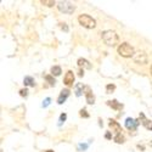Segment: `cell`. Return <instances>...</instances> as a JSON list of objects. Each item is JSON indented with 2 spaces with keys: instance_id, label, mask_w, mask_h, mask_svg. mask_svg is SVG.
<instances>
[{
  "instance_id": "obj_1",
  "label": "cell",
  "mask_w": 152,
  "mask_h": 152,
  "mask_svg": "<svg viewBox=\"0 0 152 152\" xmlns=\"http://www.w3.org/2000/svg\"><path fill=\"white\" fill-rule=\"evenodd\" d=\"M101 37H102V40L105 42L106 45L108 46H116L119 42V37L118 34L115 32V31H104L102 33H101Z\"/></svg>"
},
{
  "instance_id": "obj_2",
  "label": "cell",
  "mask_w": 152,
  "mask_h": 152,
  "mask_svg": "<svg viewBox=\"0 0 152 152\" xmlns=\"http://www.w3.org/2000/svg\"><path fill=\"white\" fill-rule=\"evenodd\" d=\"M118 54L122 56V57H134L135 55V51H134V48L129 44V43H122L118 49H117Z\"/></svg>"
},
{
  "instance_id": "obj_3",
  "label": "cell",
  "mask_w": 152,
  "mask_h": 152,
  "mask_svg": "<svg viewBox=\"0 0 152 152\" xmlns=\"http://www.w3.org/2000/svg\"><path fill=\"white\" fill-rule=\"evenodd\" d=\"M78 22L82 27L88 28V29H93L96 27V21L89 15H80L78 17Z\"/></svg>"
},
{
  "instance_id": "obj_4",
  "label": "cell",
  "mask_w": 152,
  "mask_h": 152,
  "mask_svg": "<svg viewBox=\"0 0 152 152\" xmlns=\"http://www.w3.org/2000/svg\"><path fill=\"white\" fill-rule=\"evenodd\" d=\"M57 9L61 12H63V14L72 15L74 12V10H75V6L72 3H69V1H60L58 5H57Z\"/></svg>"
},
{
  "instance_id": "obj_5",
  "label": "cell",
  "mask_w": 152,
  "mask_h": 152,
  "mask_svg": "<svg viewBox=\"0 0 152 152\" xmlns=\"http://www.w3.org/2000/svg\"><path fill=\"white\" fill-rule=\"evenodd\" d=\"M133 60H134L135 63H137V65H146L147 61H148L147 55H146L144 51H139V53H136V54L134 55Z\"/></svg>"
},
{
  "instance_id": "obj_6",
  "label": "cell",
  "mask_w": 152,
  "mask_h": 152,
  "mask_svg": "<svg viewBox=\"0 0 152 152\" xmlns=\"http://www.w3.org/2000/svg\"><path fill=\"white\" fill-rule=\"evenodd\" d=\"M139 123L140 122H139L137 119H134L132 117H128L125 119V126H126V129H129V130H136Z\"/></svg>"
},
{
  "instance_id": "obj_7",
  "label": "cell",
  "mask_w": 152,
  "mask_h": 152,
  "mask_svg": "<svg viewBox=\"0 0 152 152\" xmlns=\"http://www.w3.org/2000/svg\"><path fill=\"white\" fill-rule=\"evenodd\" d=\"M84 95H85V99H86V102L89 105H94L95 104V96L91 91V89L89 86H85L84 89Z\"/></svg>"
},
{
  "instance_id": "obj_8",
  "label": "cell",
  "mask_w": 152,
  "mask_h": 152,
  "mask_svg": "<svg viewBox=\"0 0 152 152\" xmlns=\"http://www.w3.org/2000/svg\"><path fill=\"white\" fill-rule=\"evenodd\" d=\"M108 125H110L111 130H112L113 133H115L116 135H118V134H122V126L119 125V123H118V122L113 121V119H110V123H108Z\"/></svg>"
},
{
  "instance_id": "obj_9",
  "label": "cell",
  "mask_w": 152,
  "mask_h": 152,
  "mask_svg": "<svg viewBox=\"0 0 152 152\" xmlns=\"http://www.w3.org/2000/svg\"><path fill=\"white\" fill-rule=\"evenodd\" d=\"M63 83H65V85H67L68 88L73 85V83H74V73L72 71H67V73L65 74V78H63Z\"/></svg>"
},
{
  "instance_id": "obj_10",
  "label": "cell",
  "mask_w": 152,
  "mask_h": 152,
  "mask_svg": "<svg viewBox=\"0 0 152 152\" xmlns=\"http://www.w3.org/2000/svg\"><path fill=\"white\" fill-rule=\"evenodd\" d=\"M69 94H71L69 89H63V90H61V93H60V95H58V97H57V104H58V105H62V104L68 99Z\"/></svg>"
},
{
  "instance_id": "obj_11",
  "label": "cell",
  "mask_w": 152,
  "mask_h": 152,
  "mask_svg": "<svg viewBox=\"0 0 152 152\" xmlns=\"http://www.w3.org/2000/svg\"><path fill=\"white\" fill-rule=\"evenodd\" d=\"M77 63H78V67L79 68H86V69H91V63L88 61V60H85V58H78V61H77Z\"/></svg>"
},
{
  "instance_id": "obj_12",
  "label": "cell",
  "mask_w": 152,
  "mask_h": 152,
  "mask_svg": "<svg viewBox=\"0 0 152 152\" xmlns=\"http://www.w3.org/2000/svg\"><path fill=\"white\" fill-rule=\"evenodd\" d=\"M140 121H141L142 125L145 126V128H146L147 130H152V121L147 119V118L145 117L144 113H140Z\"/></svg>"
},
{
  "instance_id": "obj_13",
  "label": "cell",
  "mask_w": 152,
  "mask_h": 152,
  "mask_svg": "<svg viewBox=\"0 0 152 152\" xmlns=\"http://www.w3.org/2000/svg\"><path fill=\"white\" fill-rule=\"evenodd\" d=\"M107 105L110 107H112L113 110H116V111H119V110L123 108V105H121L117 100H110V101H107Z\"/></svg>"
},
{
  "instance_id": "obj_14",
  "label": "cell",
  "mask_w": 152,
  "mask_h": 152,
  "mask_svg": "<svg viewBox=\"0 0 152 152\" xmlns=\"http://www.w3.org/2000/svg\"><path fill=\"white\" fill-rule=\"evenodd\" d=\"M23 83H24V85H27V86H34V85H35L34 78H33V77H29V75H27V77H24Z\"/></svg>"
},
{
  "instance_id": "obj_15",
  "label": "cell",
  "mask_w": 152,
  "mask_h": 152,
  "mask_svg": "<svg viewBox=\"0 0 152 152\" xmlns=\"http://www.w3.org/2000/svg\"><path fill=\"white\" fill-rule=\"evenodd\" d=\"M84 89H85V86H84L82 83H78L77 85H75V95H77V96H80L82 93L84 91Z\"/></svg>"
},
{
  "instance_id": "obj_16",
  "label": "cell",
  "mask_w": 152,
  "mask_h": 152,
  "mask_svg": "<svg viewBox=\"0 0 152 152\" xmlns=\"http://www.w3.org/2000/svg\"><path fill=\"white\" fill-rule=\"evenodd\" d=\"M61 73H62V71H61V67L60 66H53L51 67V74L53 75H55V77H58Z\"/></svg>"
},
{
  "instance_id": "obj_17",
  "label": "cell",
  "mask_w": 152,
  "mask_h": 152,
  "mask_svg": "<svg viewBox=\"0 0 152 152\" xmlns=\"http://www.w3.org/2000/svg\"><path fill=\"white\" fill-rule=\"evenodd\" d=\"M45 80L51 85V86H54L55 84H56V80H55V78H54V75L53 74H48V75H45Z\"/></svg>"
},
{
  "instance_id": "obj_18",
  "label": "cell",
  "mask_w": 152,
  "mask_h": 152,
  "mask_svg": "<svg viewBox=\"0 0 152 152\" xmlns=\"http://www.w3.org/2000/svg\"><path fill=\"white\" fill-rule=\"evenodd\" d=\"M113 140H115L117 144H123L124 142V136L122 135V134H118V135H115V137H113Z\"/></svg>"
},
{
  "instance_id": "obj_19",
  "label": "cell",
  "mask_w": 152,
  "mask_h": 152,
  "mask_svg": "<svg viewBox=\"0 0 152 152\" xmlns=\"http://www.w3.org/2000/svg\"><path fill=\"white\" fill-rule=\"evenodd\" d=\"M42 4L45 5V6H49V7H51L55 5V1L54 0H42Z\"/></svg>"
},
{
  "instance_id": "obj_20",
  "label": "cell",
  "mask_w": 152,
  "mask_h": 152,
  "mask_svg": "<svg viewBox=\"0 0 152 152\" xmlns=\"http://www.w3.org/2000/svg\"><path fill=\"white\" fill-rule=\"evenodd\" d=\"M115 89H116V85H113V84H108V85L106 86V93H107V94H111V93L115 91Z\"/></svg>"
},
{
  "instance_id": "obj_21",
  "label": "cell",
  "mask_w": 152,
  "mask_h": 152,
  "mask_svg": "<svg viewBox=\"0 0 152 152\" xmlns=\"http://www.w3.org/2000/svg\"><path fill=\"white\" fill-rule=\"evenodd\" d=\"M79 116H80V117H83V118H89V113L86 112V110H85V108H82V110L79 111Z\"/></svg>"
},
{
  "instance_id": "obj_22",
  "label": "cell",
  "mask_w": 152,
  "mask_h": 152,
  "mask_svg": "<svg viewBox=\"0 0 152 152\" xmlns=\"http://www.w3.org/2000/svg\"><path fill=\"white\" fill-rule=\"evenodd\" d=\"M20 95H21L22 97H26V96L28 95V90L26 89V88H24V89H21V90H20Z\"/></svg>"
},
{
  "instance_id": "obj_23",
  "label": "cell",
  "mask_w": 152,
  "mask_h": 152,
  "mask_svg": "<svg viewBox=\"0 0 152 152\" xmlns=\"http://www.w3.org/2000/svg\"><path fill=\"white\" fill-rule=\"evenodd\" d=\"M88 146H89L88 144H79V145H78V150H79V151H85V150L88 148Z\"/></svg>"
},
{
  "instance_id": "obj_24",
  "label": "cell",
  "mask_w": 152,
  "mask_h": 152,
  "mask_svg": "<svg viewBox=\"0 0 152 152\" xmlns=\"http://www.w3.org/2000/svg\"><path fill=\"white\" fill-rule=\"evenodd\" d=\"M50 101H51V99H50V97H46V99L43 101V105H42V106H43V107H48V106L50 105Z\"/></svg>"
},
{
  "instance_id": "obj_25",
  "label": "cell",
  "mask_w": 152,
  "mask_h": 152,
  "mask_svg": "<svg viewBox=\"0 0 152 152\" xmlns=\"http://www.w3.org/2000/svg\"><path fill=\"white\" fill-rule=\"evenodd\" d=\"M67 119V115H66V113H62V115L60 116V125L62 124V122H65Z\"/></svg>"
},
{
  "instance_id": "obj_26",
  "label": "cell",
  "mask_w": 152,
  "mask_h": 152,
  "mask_svg": "<svg viewBox=\"0 0 152 152\" xmlns=\"http://www.w3.org/2000/svg\"><path fill=\"white\" fill-rule=\"evenodd\" d=\"M60 27H61V29H63L65 32H68V27L66 26V23H60Z\"/></svg>"
},
{
  "instance_id": "obj_27",
  "label": "cell",
  "mask_w": 152,
  "mask_h": 152,
  "mask_svg": "<svg viewBox=\"0 0 152 152\" xmlns=\"http://www.w3.org/2000/svg\"><path fill=\"white\" fill-rule=\"evenodd\" d=\"M78 75H79V77H83V75H84V69L79 68V73H78Z\"/></svg>"
},
{
  "instance_id": "obj_28",
  "label": "cell",
  "mask_w": 152,
  "mask_h": 152,
  "mask_svg": "<svg viewBox=\"0 0 152 152\" xmlns=\"http://www.w3.org/2000/svg\"><path fill=\"white\" fill-rule=\"evenodd\" d=\"M105 137H106V139H111V137H112V135H111V133L108 132V133H107V134L105 135Z\"/></svg>"
},
{
  "instance_id": "obj_29",
  "label": "cell",
  "mask_w": 152,
  "mask_h": 152,
  "mask_svg": "<svg viewBox=\"0 0 152 152\" xmlns=\"http://www.w3.org/2000/svg\"><path fill=\"white\" fill-rule=\"evenodd\" d=\"M46 152H54V151H53V150H48Z\"/></svg>"
},
{
  "instance_id": "obj_30",
  "label": "cell",
  "mask_w": 152,
  "mask_h": 152,
  "mask_svg": "<svg viewBox=\"0 0 152 152\" xmlns=\"http://www.w3.org/2000/svg\"><path fill=\"white\" fill-rule=\"evenodd\" d=\"M151 74H152V66H151Z\"/></svg>"
}]
</instances>
